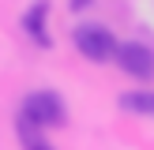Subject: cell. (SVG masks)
<instances>
[{"mask_svg": "<svg viewBox=\"0 0 154 150\" xmlns=\"http://www.w3.org/2000/svg\"><path fill=\"white\" fill-rule=\"evenodd\" d=\"M23 124L38 128V131H49V128H60L68 120V105L57 90H34V94L23 98V112H19Z\"/></svg>", "mask_w": 154, "mask_h": 150, "instance_id": "obj_1", "label": "cell"}, {"mask_svg": "<svg viewBox=\"0 0 154 150\" xmlns=\"http://www.w3.org/2000/svg\"><path fill=\"white\" fill-rule=\"evenodd\" d=\"M117 64H120L124 75H132V79H139V82L154 79V52H150L143 41H120Z\"/></svg>", "mask_w": 154, "mask_h": 150, "instance_id": "obj_3", "label": "cell"}, {"mask_svg": "<svg viewBox=\"0 0 154 150\" xmlns=\"http://www.w3.org/2000/svg\"><path fill=\"white\" fill-rule=\"evenodd\" d=\"M72 41H75V49H79L87 60H94V64L117 60V49H120V41L113 38V30L102 26V22H83V26H75Z\"/></svg>", "mask_w": 154, "mask_h": 150, "instance_id": "obj_2", "label": "cell"}, {"mask_svg": "<svg viewBox=\"0 0 154 150\" xmlns=\"http://www.w3.org/2000/svg\"><path fill=\"white\" fill-rule=\"evenodd\" d=\"M19 139H23V150H53V146H49V139H45L38 128L23 124V120H19Z\"/></svg>", "mask_w": 154, "mask_h": 150, "instance_id": "obj_6", "label": "cell"}, {"mask_svg": "<svg viewBox=\"0 0 154 150\" xmlns=\"http://www.w3.org/2000/svg\"><path fill=\"white\" fill-rule=\"evenodd\" d=\"M120 105H124L128 112L154 116V94H150V90H132V94H120Z\"/></svg>", "mask_w": 154, "mask_h": 150, "instance_id": "obj_5", "label": "cell"}, {"mask_svg": "<svg viewBox=\"0 0 154 150\" xmlns=\"http://www.w3.org/2000/svg\"><path fill=\"white\" fill-rule=\"evenodd\" d=\"M45 11H49V4L42 0V4H34V8L26 11V19H23L26 30H30V38H34L38 45H49V34H45Z\"/></svg>", "mask_w": 154, "mask_h": 150, "instance_id": "obj_4", "label": "cell"}]
</instances>
